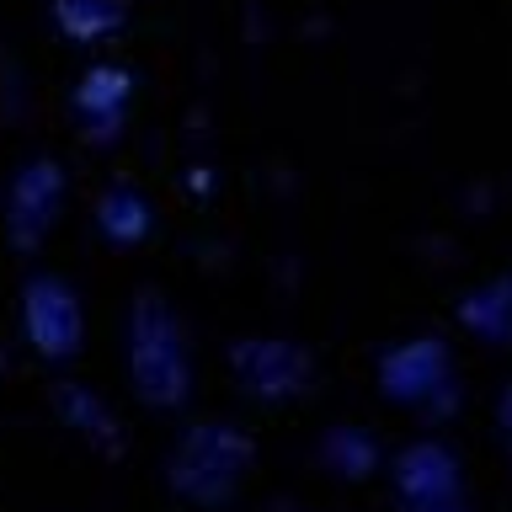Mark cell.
I'll return each mask as SVG.
<instances>
[{
	"mask_svg": "<svg viewBox=\"0 0 512 512\" xmlns=\"http://www.w3.org/2000/svg\"><path fill=\"white\" fill-rule=\"evenodd\" d=\"M128 379L144 406H182L192 384V347L182 315L155 288H139L128 304Z\"/></svg>",
	"mask_w": 512,
	"mask_h": 512,
	"instance_id": "cell-1",
	"label": "cell"
},
{
	"mask_svg": "<svg viewBox=\"0 0 512 512\" xmlns=\"http://www.w3.org/2000/svg\"><path fill=\"white\" fill-rule=\"evenodd\" d=\"M246 459H251V443L240 438L235 427L203 422L182 438V448H176L171 486L182 496H192V502H224V496H235L240 475H246Z\"/></svg>",
	"mask_w": 512,
	"mask_h": 512,
	"instance_id": "cell-2",
	"label": "cell"
},
{
	"mask_svg": "<svg viewBox=\"0 0 512 512\" xmlns=\"http://www.w3.org/2000/svg\"><path fill=\"white\" fill-rule=\"evenodd\" d=\"M22 331L38 358H75L80 342H86V310H80V294L70 278L59 272H38V278L22 283Z\"/></svg>",
	"mask_w": 512,
	"mask_h": 512,
	"instance_id": "cell-3",
	"label": "cell"
},
{
	"mask_svg": "<svg viewBox=\"0 0 512 512\" xmlns=\"http://www.w3.org/2000/svg\"><path fill=\"white\" fill-rule=\"evenodd\" d=\"M64 192H70V182H64V166L59 160H27L22 171L11 176L6 187V240L16 251H38L48 235H54V224L64 214Z\"/></svg>",
	"mask_w": 512,
	"mask_h": 512,
	"instance_id": "cell-4",
	"label": "cell"
},
{
	"mask_svg": "<svg viewBox=\"0 0 512 512\" xmlns=\"http://www.w3.org/2000/svg\"><path fill=\"white\" fill-rule=\"evenodd\" d=\"M230 368L240 390L256 400H288L310 384V352L294 347L288 336H246V342H235Z\"/></svg>",
	"mask_w": 512,
	"mask_h": 512,
	"instance_id": "cell-5",
	"label": "cell"
},
{
	"mask_svg": "<svg viewBox=\"0 0 512 512\" xmlns=\"http://www.w3.org/2000/svg\"><path fill=\"white\" fill-rule=\"evenodd\" d=\"M379 390H390L400 406H438V395L454 390L448 347L432 336H411V342L390 347L379 358Z\"/></svg>",
	"mask_w": 512,
	"mask_h": 512,
	"instance_id": "cell-6",
	"label": "cell"
},
{
	"mask_svg": "<svg viewBox=\"0 0 512 512\" xmlns=\"http://www.w3.org/2000/svg\"><path fill=\"white\" fill-rule=\"evenodd\" d=\"M128 102H134V70L123 64H91L75 86V112H80V134L91 144H112L123 134Z\"/></svg>",
	"mask_w": 512,
	"mask_h": 512,
	"instance_id": "cell-7",
	"label": "cell"
},
{
	"mask_svg": "<svg viewBox=\"0 0 512 512\" xmlns=\"http://www.w3.org/2000/svg\"><path fill=\"white\" fill-rule=\"evenodd\" d=\"M400 496H406V512H464L454 454L438 443H416L400 459Z\"/></svg>",
	"mask_w": 512,
	"mask_h": 512,
	"instance_id": "cell-8",
	"label": "cell"
},
{
	"mask_svg": "<svg viewBox=\"0 0 512 512\" xmlns=\"http://www.w3.org/2000/svg\"><path fill=\"white\" fill-rule=\"evenodd\" d=\"M91 219H96V230H102L107 246H123V251L139 246V240H150V230H155V208L134 182H112V187L96 192Z\"/></svg>",
	"mask_w": 512,
	"mask_h": 512,
	"instance_id": "cell-9",
	"label": "cell"
},
{
	"mask_svg": "<svg viewBox=\"0 0 512 512\" xmlns=\"http://www.w3.org/2000/svg\"><path fill=\"white\" fill-rule=\"evenodd\" d=\"M459 320L480 336V342L512 347V278H491V283L470 288V294L459 299Z\"/></svg>",
	"mask_w": 512,
	"mask_h": 512,
	"instance_id": "cell-10",
	"label": "cell"
},
{
	"mask_svg": "<svg viewBox=\"0 0 512 512\" xmlns=\"http://www.w3.org/2000/svg\"><path fill=\"white\" fill-rule=\"evenodd\" d=\"M48 16L70 43H102L128 22L123 0H48Z\"/></svg>",
	"mask_w": 512,
	"mask_h": 512,
	"instance_id": "cell-11",
	"label": "cell"
},
{
	"mask_svg": "<svg viewBox=\"0 0 512 512\" xmlns=\"http://www.w3.org/2000/svg\"><path fill=\"white\" fill-rule=\"evenodd\" d=\"M502 438H507V454H512V384L502 390Z\"/></svg>",
	"mask_w": 512,
	"mask_h": 512,
	"instance_id": "cell-12",
	"label": "cell"
}]
</instances>
